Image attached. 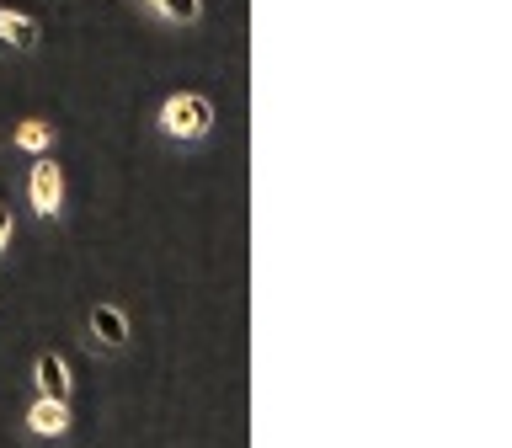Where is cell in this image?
<instances>
[{
  "label": "cell",
  "mask_w": 512,
  "mask_h": 448,
  "mask_svg": "<svg viewBox=\"0 0 512 448\" xmlns=\"http://www.w3.org/2000/svg\"><path fill=\"white\" fill-rule=\"evenodd\" d=\"M150 123H155V139L166 144V150L192 155V150H203V144L214 139L219 107H214V96H203V91H166L155 102Z\"/></svg>",
  "instance_id": "6da1fadb"
},
{
  "label": "cell",
  "mask_w": 512,
  "mask_h": 448,
  "mask_svg": "<svg viewBox=\"0 0 512 448\" xmlns=\"http://www.w3.org/2000/svg\"><path fill=\"white\" fill-rule=\"evenodd\" d=\"M22 208L32 214V224H64L70 214V176H64L59 155H43V160H27L22 166Z\"/></svg>",
  "instance_id": "7a4b0ae2"
},
{
  "label": "cell",
  "mask_w": 512,
  "mask_h": 448,
  "mask_svg": "<svg viewBox=\"0 0 512 448\" xmlns=\"http://www.w3.org/2000/svg\"><path fill=\"white\" fill-rule=\"evenodd\" d=\"M80 347L91 358H123L134 347V315H128V304H118V299L86 304V315H80Z\"/></svg>",
  "instance_id": "3957f363"
},
{
  "label": "cell",
  "mask_w": 512,
  "mask_h": 448,
  "mask_svg": "<svg viewBox=\"0 0 512 448\" xmlns=\"http://www.w3.org/2000/svg\"><path fill=\"white\" fill-rule=\"evenodd\" d=\"M16 432H22L27 448H64V443H70V432H75L70 400H43V395H32L27 406H22V422H16Z\"/></svg>",
  "instance_id": "277c9868"
},
{
  "label": "cell",
  "mask_w": 512,
  "mask_h": 448,
  "mask_svg": "<svg viewBox=\"0 0 512 448\" xmlns=\"http://www.w3.org/2000/svg\"><path fill=\"white\" fill-rule=\"evenodd\" d=\"M27 390L43 395V400H70L75 395V374H70V363H64V352H54V347L32 352L27 358Z\"/></svg>",
  "instance_id": "5b68a950"
},
{
  "label": "cell",
  "mask_w": 512,
  "mask_h": 448,
  "mask_svg": "<svg viewBox=\"0 0 512 448\" xmlns=\"http://www.w3.org/2000/svg\"><path fill=\"white\" fill-rule=\"evenodd\" d=\"M6 150L16 160H43V155H54L59 150V123L54 118H22V123H11V134H6Z\"/></svg>",
  "instance_id": "8992f818"
},
{
  "label": "cell",
  "mask_w": 512,
  "mask_h": 448,
  "mask_svg": "<svg viewBox=\"0 0 512 448\" xmlns=\"http://www.w3.org/2000/svg\"><path fill=\"white\" fill-rule=\"evenodd\" d=\"M38 48H43V16H32V11H6V6H0V54L32 59Z\"/></svg>",
  "instance_id": "52a82bcc"
},
{
  "label": "cell",
  "mask_w": 512,
  "mask_h": 448,
  "mask_svg": "<svg viewBox=\"0 0 512 448\" xmlns=\"http://www.w3.org/2000/svg\"><path fill=\"white\" fill-rule=\"evenodd\" d=\"M144 16H150V22H155V27H171V32H187V27H198V22H203V16H208V6H203V0H155V6H150V11H144Z\"/></svg>",
  "instance_id": "ba28073f"
},
{
  "label": "cell",
  "mask_w": 512,
  "mask_h": 448,
  "mask_svg": "<svg viewBox=\"0 0 512 448\" xmlns=\"http://www.w3.org/2000/svg\"><path fill=\"white\" fill-rule=\"evenodd\" d=\"M11 246H16V208L0 203V262L11 256Z\"/></svg>",
  "instance_id": "9c48e42d"
},
{
  "label": "cell",
  "mask_w": 512,
  "mask_h": 448,
  "mask_svg": "<svg viewBox=\"0 0 512 448\" xmlns=\"http://www.w3.org/2000/svg\"><path fill=\"white\" fill-rule=\"evenodd\" d=\"M128 6H139V11H150V6H155V0H128Z\"/></svg>",
  "instance_id": "30bf717a"
}]
</instances>
